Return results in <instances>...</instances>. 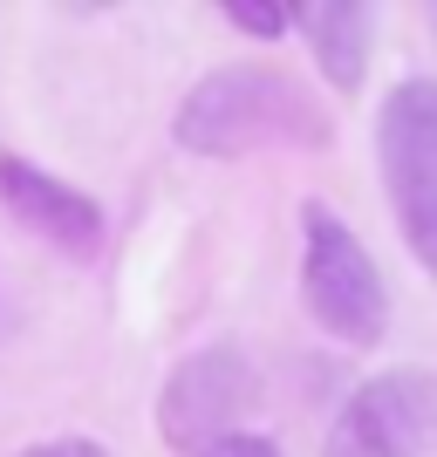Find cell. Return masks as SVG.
Returning a JSON list of instances; mask_svg holds the SVG:
<instances>
[{
  "instance_id": "obj_1",
  "label": "cell",
  "mask_w": 437,
  "mask_h": 457,
  "mask_svg": "<svg viewBox=\"0 0 437 457\" xmlns=\"http://www.w3.org/2000/svg\"><path fill=\"white\" fill-rule=\"evenodd\" d=\"M172 137L198 157L322 151V144H335V116L301 76H287L273 62H232L185 89Z\"/></svg>"
},
{
  "instance_id": "obj_2",
  "label": "cell",
  "mask_w": 437,
  "mask_h": 457,
  "mask_svg": "<svg viewBox=\"0 0 437 457\" xmlns=\"http://www.w3.org/2000/svg\"><path fill=\"white\" fill-rule=\"evenodd\" d=\"M301 301L307 314L349 348L382 342L390 328V287H382V267L369 260L349 219L322 198L301 205Z\"/></svg>"
},
{
  "instance_id": "obj_3",
  "label": "cell",
  "mask_w": 437,
  "mask_h": 457,
  "mask_svg": "<svg viewBox=\"0 0 437 457\" xmlns=\"http://www.w3.org/2000/svg\"><path fill=\"white\" fill-rule=\"evenodd\" d=\"M376 164L417 267L437 280V76H403L382 96Z\"/></svg>"
},
{
  "instance_id": "obj_4",
  "label": "cell",
  "mask_w": 437,
  "mask_h": 457,
  "mask_svg": "<svg viewBox=\"0 0 437 457\" xmlns=\"http://www.w3.org/2000/svg\"><path fill=\"white\" fill-rule=\"evenodd\" d=\"M253 410H260V369L240 342H212L185 355L157 389V430L178 457H198L212 444L240 437Z\"/></svg>"
},
{
  "instance_id": "obj_5",
  "label": "cell",
  "mask_w": 437,
  "mask_h": 457,
  "mask_svg": "<svg viewBox=\"0 0 437 457\" xmlns=\"http://www.w3.org/2000/svg\"><path fill=\"white\" fill-rule=\"evenodd\" d=\"M322 457H437V369H382L335 410Z\"/></svg>"
},
{
  "instance_id": "obj_6",
  "label": "cell",
  "mask_w": 437,
  "mask_h": 457,
  "mask_svg": "<svg viewBox=\"0 0 437 457\" xmlns=\"http://www.w3.org/2000/svg\"><path fill=\"white\" fill-rule=\"evenodd\" d=\"M0 205L14 212L21 226H35L41 239H55L62 253H76V260H89L103 246V205L14 151H0Z\"/></svg>"
},
{
  "instance_id": "obj_7",
  "label": "cell",
  "mask_w": 437,
  "mask_h": 457,
  "mask_svg": "<svg viewBox=\"0 0 437 457\" xmlns=\"http://www.w3.org/2000/svg\"><path fill=\"white\" fill-rule=\"evenodd\" d=\"M287 14H294L301 41L315 48L322 76L335 82L342 96H356V89H362V76H369V41H376V14H369V7H356V0H322V7H287Z\"/></svg>"
},
{
  "instance_id": "obj_8",
  "label": "cell",
  "mask_w": 437,
  "mask_h": 457,
  "mask_svg": "<svg viewBox=\"0 0 437 457\" xmlns=\"http://www.w3.org/2000/svg\"><path fill=\"white\" fill-rule=\"evenodd\" d=\"M226 21L240 28V35H253V41L294 35V14H287V7H273V0H226Z\"/></svg>"
},
{
  "instance_id": "obj_9",
  "label": "cell",
  "mask_w": 437,
  "mask_h": 457,
  "mask_svg": "<svg viewBox=\"0 0 437 457\" xmlns=\"http://www.w3.org/2000/svg\"><path fill=\"white\" fill-rule=\"evenodd\" d=\"M198 457H281V444H273V437H253V430H240V437L212 444V451H198Z\"/></svg>"
},
{
  "instance_id": "obj_10",
  "label": "cell",
  "mask_w": 437,
  "mask_h": 457,
  "mask_svg": "<svg viewBox=\"0 0 437 457\" xmlns=\"http://www.w3.org/2000/svg\"><path fill=\"white\" fill-rule=\"evenodd\" d=\"M21 457H110L96 437H48V444H35V451H21Z\"/></svg>"
}]
</instances>
